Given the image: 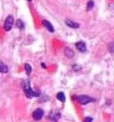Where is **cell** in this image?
Wrapping results in <instances>:
<instances>
[{
  "mask_svg": "<svg viewBox=\"0 0 114 122\" xmlns=\"http://www.w3.org/2000/svg\"><path fill=\"white\" fill-rule=\"evenodd\" d=\"M8 72V66L4 65L2 61H0V73H7Z\"/></svg>",
  "mask_w": 114,
  "mask_h": 122,
  "instance_id": "obj_9",
  "label": "cell"
},
{
  "mask_svg": "<svg viewBox=\"0 0 114 122\" xmlns=\"http://www.w3.org/2000/svg\"><path fill=\"white\" fill-rule=\"evenodd\" d=\"M76 100L80 103V104H82V105H86V104H88V103L95 101L93 98H91V97H89V96H88V95L76 96Z\"/></svg>",
  "mask_w": 114,
  "mask_h": 122,
  "instance_id": "obj_2",
  "label": "cell"
},
{
  "mask_svg": "<svg viewBox=\"0 0 114 122\" xmlns=\"http://www.w3.org/2000/svg\"><path fill=\"white\" fill-rule=\"evenodd\" d=\"M16 26L18 27L19 29H23L24 28V23H23L22 20H17L16 22Z\"/></svg>",
  "mask_w": 114,
  "mask_h": 122,
  "instance_id": "obj_13",
  "label": "cell"
},
{
  "mask_svg": "<svg viewBox=\"0 0 114 122\" xmlns=\"http://www.w3.org/2000/svg\"><path fill=\"white\" fill-rule=\"evenodd\" d=\"M44 115V111L42 109H37L36 111H34L33 114H32V117L35 120H40Z\"/></svg>",
  "mask_w": 114,
  "mask_h": 122,
  "instance_id": "obj_4",
  "label": "cell"
},
{
  "mask_svg": "<svg viewBox=\"0 0 114 122\" xmlns=\"http://www.w3.org/2000/svg\"><path fill=\"white\" fill-rule=\"evenodd\" d=\"M41 66H43V67H45V68H46V65H45V64H43V63H42Z\"/></svg>",
  "mask_w": 114,
  "mask_h": 122,
  "instance_id": "obj_16",
  "label": "cell"
},
{
  "mask_svg": "<svg viewBox=\"0 0 114 122\" xmlns=\"http://www.w3.org/2000/svg\"><path fill=\"white\" fill-rule=\"evenodd\" d=\"M76 48L80 52H85L87 50V45L84 41H79L76 43Z\"/></svg>",
  "mask_w": 114,
  "mask_h": 122,
  "instance_id": "obj_7",
  "label": "cell"
},
{
  "mask_svg": "<svg viewBox=\"0 0 114 122\" xmlns=\"http://www.w3.org/2000/svg\"><path fill=\"white\" fill-rule=\"evenodd\" d=\"M60 118V113H54V112H53V113H51V115L49 116V118L51 119V120H55V122L58 120V118Z\"/></svg>",
  "mask_w": 114,
  "mask_h": 122,
  "instance_id": "obj_11",
  "label": "cell"
},
{
  "mask_svg": "<svg viewBox=\"0 0 114 122\" xmlns=\"http://www.w3.org/2000/svg\"><path fill=\"white\" fill-rule=\"evenodd\" d=\"M94 5H95V3H94V1L93 0H89L88 2V6H87V9H88V11H90L92 8L94 7Z\"/></svg>",
  "mask_w": 114,
  "mask_h": 122,
  "instance_id": "obj_14",
  "label": "cell"
},
{
  "mask_svg": "<svg viewBox=\"0 0 114 122\" xmlns=\"http://www.w3.org/2000/svg\"><path fill=\"white\" fill-rule=\"evenodd\" d=\"M64 54L65 56L69 58H72L74 56H75V54H74V51H73L70 48H69V47H66L64 49Z\"/></svg>",
  "mask_w": 114,
  "mask_h": 122,
  "instance_id": "obj_8",
  "label": "cell"
},
{
  "mask_svg": "<svg viewBox=\"0 0 114 122\" xmlns=\"http://www.w3.org/2000/svg\"><path fill=\"white\" fill-rule=\"evenodd\" d=\"M93 121V118H90V117H86L84 118V122H92Z\"/></svg>",
  "mask_w": 114,
  "mask_h": 122,
  "instance_id": "obj_15",
  "label": "cell"
},
{
  "mask_svg": "<svg viewBox=\"0 0 114 122\" xmlns=\"http://www.w3.org/2000/svg\"><path fill=\"white\" fill-rule=\"evenodd\" d=\"M25 70H26V74H27V76H30L31 74V70H32V68H31V66L30 65V64H25Z\"/></svg>",
  "mask_w": 114,
  "mask_h": 122,
  "instance_id": "obj_12",
  "label": "cell"
},
{
  "mask_svg": "<svg viewBox=\"0 0 114 122\" xmlns=\"http://www.w3.org/2000/svg\"><path fill=\"white\" fill-rule=\"evenodd\" d=\"M28 1H30V2H31V0H28Z\"/></svg>",
  "mask_w": 114,
  "mask_h": 122,
  "instance_id": "obj_17",
  "label": "cell"
},
{
  "mask_svg": "<svg viewBox=\"0 0 114 122\" xmlns=\"http://www.w3.org/2000/svg\"><path fill=\"white\" fill-rule=\"evenodd\" d=\"M56 98L59 100L60 102H65V95H64V93H63V92H58V93H57Z\"/></svg>",
  "mask_w": 114,
  "mask_h": 122,
  "instance_id": "obj_10",
  "label": "cell"
},
{
  "mask_svg": "<svg viewBox=\"0 0 114 122\" xmlns=\"http://www.w3.org/2000/svg\"><path fill=\"white\" fill-rule=\"evenodd\" d=\"M42 24L44 25V27H46V29L47 30H49L50 32H54V28H53V24L48 22L47 20H43L42 21Z\"/></svg>",
  "mask_w": 114,
  "mask_h": 122,
  "instance_id": "obj_6",
  "label": "cell"
},
{
  "mask_svg": "<svg viewBox=\"0 0 114 122\" xmlns=\"http://www.w3.org/2000/svg\"><path fill=\"white\" fill-rule=\"evenodd\" d=\"M22 87H23V91H24V93L25 95L28 97V98H33V97H38L40 95V93L38 92H35L31 89V83L30 81H24L22 84Z\"/></svg>",
  "mask_w": 114,
  "mask_h": 122,
  "instance_id": "obj_1",
  "label": "cell"
},
{
  "mask_svg": "<svg viewBox=\"0 0 114 122\" xmlns=\"http://www.w3.org/2000/svg\"><path fill=\"white\" fill-rule=\"evenodd\" d=\"M65 23H66V25L70 28H72V29H78V28H79V23H76V22H74L72 20H70V19H67L65 20Z\"/></svg>",
  "mask_w": 114,
  "mask_h": 122,
  "instance_id": "obj_5",
  "label": "cell"
},
{
  "mask_svg": "<svg viewBox=\"0 0 114 122\" xmlns=\"http://www.w3.org/2000/svg\"><path fill=\"white\" fill-rule=\"evenodd\" d=\"M13 22H14L13 17L12 15H8L7 17H6V19H5V22H4V30H6V31L11 30V29L13 28Z\"/></svg>",
  "mask_w": 114,
  "mask_h": 122,
  "instance_id": "obj_3",
  "label": "cell"
}]
</instances>
